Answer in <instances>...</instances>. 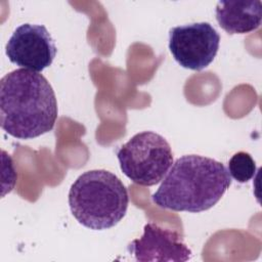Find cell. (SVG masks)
Masks as SVG:
<instances>
[{
    "label": "cell",
    "instance_id": "cell-1",
    "mask_svg": "<svg viewBox=\"0 0 262 262\" xmlns=\"http://www.w3.org/2000/svg\"><path fill=\"white\" fill-rule=\"evenodd\" d=\"M57 101L47 79L16 69L0 81V125L18 139H32L51 131L57 119Z\"/></svg>",
    "mask_w": 262,
    "mask_h": 262
},
{
    "label": "cell",
    "instance_id": "cell-2",
    "mask_svg": "<svg viewBox=\"0 0 262 262\" xmlns=\"http://www.w3.org/2000/svg\"><path fill=\"white\" fill-rule=\"evenodd\" d=\"M230 184L231 177L222 163L187 155L175 161L151 199L164 209L200 213L216 205Z\"/></svg>",
    "mask_w": 262,
    "mask_h": 262
},
{
    "label": "cell",
    "instance_id": "cell-3",
    "mask_svg": "<svg viewBox=\"0 0 262 262\" xmlns=\"http://www.w3.org/2000/svg\"><path fill=\"white\" fill-rule=\"evenodd\" d=\"M129 204L127 188L106 170H90L71 185L69 205L73 216L87 228L103 230L118 224Z\"/></svg>",
    "mask_w": 262,
    "mask_h": 262
},
{
    "label": "cell",
    "instance_id": "cell-4",
    "mask_svg": "<svg viewBox=\"0 0 262 262\" xmlns=\"http://www.w3.org/2000/svg\"><path fill=\"white\" fill-rule=\"evenodd\" d=\"M122 172L134 183L151 186L161 182L173 164L168 141L152 131L132 136L117 152Z\"/></svg>",
    "mask_w": 262,
    "mask_h": 262
},
{
    "label": "cell",
    "instance_id": "cell-5",
    "mask_svg": "<svg viewBox=\"0 0 262 262\" xmlns=\"http://www.w3.org/2000/svg\"><path fill=\"white\" fill-rule=\"evenodd\" d=\"M220 35L209 23H193L174 27L169 32V49L183 68L201 71L215 58Z\"/></svg>",
    "mask_w": 262,
    "mask_h": 262
},
{
    "label": "cell",
    "instance_id": "cell-6",
    "mask_svg": "<svg viewBox=\"0 0 262 262\" xmlns=\"http://www.w3.org/2000/svg\"><path fill=\"white\" fill-rule=\"evenodd\" d=\"M56 50L46 27L35 24L18 26L5 46V53L12 63L38 73L51 66Z\"/></svg>",
    "mask_w": 262,
    "mask_h": 262
},
{
    "label": "cell",
    "instance_id": "cell-7",
    "mask_svg": "<svg viewBox=\"0 0 262 262\" xmlns=\"http://www.w3.org/2000/svg\"><path fill=\"white\" fill-rule=\"evenodd\" d=\"M128 249L135 260L141 262H184L189 260L192 254L179 233L155 223L145 224L141 237L134 239Z\"/></svg>",
    "mask_w": 262,
    "mask_h": 262
},
{
    "label": "cell",
    "instance_id": "cell-8",
    "mask_svg": "<svg viewBox=\"0 0 262 262\" xmlns=\"http://www.w3.org/2000/svg\"><path fill=\"white\" fill-rule=\"evenodd\" d=\"M216 19L228 34H246L258 29L262 19V2L219 1L216 6Z\"/></svg>",
    "mask_w": 262,
    "mask_h": 262
},
{
    "label": "cell",
    "instance_id": "cell-9",
    "mask_svg": "<svg viewBox=\"0 0 262 262\" xmlns=\"http://www.w3.org/2000/svg\"><path fill=\"white\" fill-rule=\"evenodd\" d=\"M227 171L231 178L239 183H245L254 177L256 164L250 154L238 151L230 158Z\"/></svg>",
    "mask_w": 262,
    "mask_h": 262
}]
</instances>
